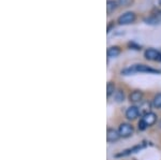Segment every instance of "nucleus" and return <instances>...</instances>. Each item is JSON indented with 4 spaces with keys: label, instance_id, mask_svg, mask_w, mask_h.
Listing matches in <instances>:
<instances>
[{
    "label": "nucleus",
    "instance_id": "1a4fd4ad",
    "mask_svg": "<svg viewBox=\"0 0 161 160\" xmlns=\"http://www.w3.org/2000/svg\"><path fill=\"white\" fill-rule=\"evenodd\" d=\"M142 119L144 120L145 124L147 125V127H152L154 126L158 120V116L154 112H149L147 114H145L144 116H142Z\"/></svg>",
    "mask_w": 161,
    "mask_h": 160
},
{
    "label": "nucleus",
    "instance_id": "6ab92c4d",
    "mask_svg": "<svg viewBox=\"0 0 161 160\" xmlns=\"http://www.w3.org/2000/svg\"><path fill=\"white\" fill-rule=\"evenodd\" d=\"M159 128L161 129V120H160V122H159Z\"/></svg>",
    "mask_w": 161,
    "mask_h": 160
},
{
    "label": "nucleus",
    "instance_id": "20e7f679",
    "mask_svg": "<svg viewBox=\"0 0 161 160\" xmlns=\"http://www.w3.org/2000/svg\"><path fill=\"white\" fill-rule=\"evenodd\" d=\"M136 20V14L133 12H126L118 17L117 22L119 25H128L132 24Z\"/></svg>",
    "mask_w": 161,
    "mask_h": 160
},
{
    "label": "nucleus",
    "instance_id": "4468645a",
    "mask_svg": "<svg viewBox=\"0 0 161 160\" xmlns=\"http://www.w3.org/2000/svg\"><path fill=\"white\" fill-rule=\"evenodd\" d=\"M152 103L153 107L156 108V109H161V92L155 95V97L152 100Z\"/></svg>",
    "mask_w": 161,
    "mask_h": 160
},
{
    "label": "nucleus",
    "instance_id": "ddd939ff",
    "mask_svg": "<svg viewBox=\"0 0 161 160\" xmlns=\"http://www.w3.org/2000/svg\"><path fill=\"white\" fill-rule=\"evenodd\" d=\"M115 92H116L115 83H113V82H108V85H106V97L110 98L112 95H114Z\"/></svg>",
    "mask_w": 161,
    "mask_h": 160
},
{
    "label": "nucleus",
    "instance_id": "f03ea898",
    "mask_svg": "<svg viewBox=\"0 0 161 160\" xmlns=\"http://www.w3.org/2000/svg\"><path fill=\"white\" fill-rule=\"evenodd\" d=\"M118 132L123 139H128L133 135L134 127L130 123H121L118 127Z\"/></svg>",
    "mask_w": 161,
    "mask_h": 160
},
{
    "label": "nucleus",
    "instance_id": "a211bd4d",
    "mask_svg": "<svg viewBox=\"0 0 161 160\" xmlns=\"http://www.w3.org/2000/svg\"><path fill=\"white\" fill-rule=\"evenodd\" d=\"M128 45L130 46V47L133 48V50H137V51H139V50H141V46H140V45H137V44H136V43H134V42H130Z\"/></svg>",
    "mask_w": 161,
    "mask_h": 160
},
{
    "label": "nucleus",
    "instance_id": "6e6552de",
    "mask_svg": "<svg viewBox=\"0 0 161 160\" xmlns=\"http://www.w3.org/2000/svg\"><path fill=\"white\" fill-rule=\"evenodd\" d=\"M143 98H144V92L141 91V90H133V91L130 92L129 95V101L131 103H141L143 101Z\"/></svg>",
    "mask_w": 161,
    "mask_h": 160
},
{
    "label": "nucleus",
    "instance_id": "0eeeda50",
    "mask_svg": "<svg viewBox=\"0 0 161 160\" xmlns=\"http://www.w3.org/2000/svg\"><path fill=\"white\" fill-rule=\"evenodd\" d=\"M145 145H143V144H139V145H134L132 146L130 148H127L125 149V151L120 152V153L116 154L115 157L116 158H119V157H126V156H129V155H132V154H136L137 152H140L142 148H144Z\"/></svg>",
    "mask_w": 161,
    "mask_h": 160
},
{
    "label": "nucleus",
    "instance_id": "aec40b11",
    "mask_svg": "<svg viewBox=\"0 0 161 160\" xmlns=\"http://www.w3.org/2000/svg\"><path fill=\"white\" fill-rule=\"evenodd\" d=\"M159 4H160V6H161V0H159Z\"/></svg>",
    "mask_w": 161,
    "mask_h": 160
},
{
    "label": "nucleus",
    "instance_id": "9d476101",
    "mask_svg": "<svg viewBox=\"0 0 161 160\" xmlns=\"http://www.w3.org/2000/svg\"><path fill=\"white\" fill-rule=\"evenodd\" d=\"M153 107V103L152 102H148V101H142L140 103V113H141L142 116H144L145 114H147V113L152 112L150 111V108Z\"/></svg>",
    "mask_w": 161,
    "mask_h": 160
},
{
    "label": "nucleus",
    "instance_id": "9b49d317",
    "mask_svg": "<svg viewBox=\"0 0 161 160\" xmlns=\"http://www.w3.org/2000/svg\"><path fill=\"white\" fill-rule=\"evenodd\" d=\"M121 53V50L119 46H111L108 48V58H115Z\"/></svg>",
    "mask_w": 161,
    "mask_h": 160
},
{
    "label": "nucleus",
    "instance_id": "f8f14e48",
    "mask_svg": "<svg viewBox=\"0 0 161 160\" xmlns=\"http://www.w3.org/2000/svg\"><path fill=\"white\" fill-rule=\"evenodd\" d=\"M118 3L115 1V0H108L106 2V11H108V15H111L112 13L117 9Z\"/></svg>",
    "mask_w": 161,
    "mask_h": 160
},
{
    "label": "nucleus",
    "instance_id": "7ed1b4c3",
    "mask_svg": "<svg viewBox=\"0 0 161 160\" xmlns=\"http://www.w3.org/2000/svg\"><path fill=\"white\" fill-rule=\"evenodd\" d=\"M125 116L128 120H136L139 118V116H141V113H140V109L136 105H130L128 109L126 110V113H125Z\"/></svg>",
    "mask_w": 161,
    "mask_h": 160
},
{
    "label": "nucleus",
    "instance_id": "39448f33",
    "mask_svg": "<svg viewBox=\"0 0 161 160\" xmlns=\"http://www.w3.org/2000/svg\"><path fill=\"white\" fill-rule=\"evenodd\" d=\"M144 57L150 61H161V53L155 48H147L144 53Z\"/></svg>",
    "mask_w": 161,
    "mask_h": 160
},
{
    "label": "nucleus",
    "instance_id": "dca6fc26",
    "mask_svg": "<svg viewBox=\"0 0 161 160\" xmlns=\"http://www.w3.org/2000/svg\"><path fill=\"white\" fill-rule=\"evenodd\" d=\"M137 128H139L140 131H144V130H146L148 127H147V125L145 124V122L141 118V119L139 120V123H137Z\"/></svg>",
    "mask_w": 161,
    "mask_h": 160
},
{
    "label": "nucleus",
    "instance_id": "f3484780",
    "mask_svg": "<svg viewBox=\"0 0 161 160\" xmlns=\"http://www.w3.org/2000/svg\"><path fill=\"white\" fill-rule=\"evenodd\" d=\"M133 0H118V4L120 7H128Z\"/></svg>",
    "mask_w": 161,
    "mask_h": 160
},
{
    "label": "nucleus",
    "instance_id": "2eb2a0df",
    "mask_svg": "<svg viewBox=\"0 0 161 160\" xmlns=\"http://www.w3.org/2000/svg\"><path fill=\"white\" fill-rule=\"evenodd\" d=\"M114 98H115L116 102H118V103L123 102L124 100H125V94H124V90H121V89L116 90V92H115V94H114Z\"/></svg>",
    "mask_w": 161,
    "mask_h": 160
},
{
    "label": "nucleus",
    "instance_id": "423d86ee",
    "mask_svg": "<svg viewBox=\"0 0 161 160\" xmlns=\"http://www.w3.org/2000/svg\"><path fill=\"white\" fill-rule=\"evenodd\" d=\"M120 138L121 136L119 135L118 130H116L115 128L108 127L106 129V141H108V143H115Z\"/></svg>",
    "mask_w": 161,
    "mask_h": 160
},
{
    "label": "nucleus",
    "instance_id": "f257e3e1",
    "mask_svg": "<svg viewBox=\"0 0 161 160\" xmlns=\"http://www.w3.org/2000/svg\"><path fill=\"white\" fill-rule=\"evenodd\" d=\"M161 73V70H157V69H153L150 67L146 66V64L143 63H137V64H133V66L129 67V68H126L121 71V74L124 75H131V74L134 73Z\"/></svg>",
    "mask_w": 161,
    "mask_h": 160
}]
</instances>
